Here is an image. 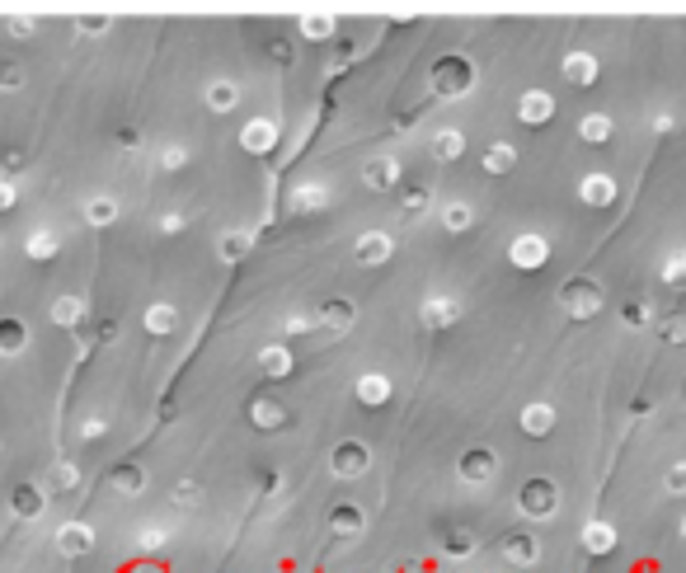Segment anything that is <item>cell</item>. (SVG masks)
Segmentation results:
<instances>
[{
	"label": "cell",
	"instance_id": "cell-1",
	"mask_svg": "<svg viewBox=\"0 0 686 573\" xmlns=\"http://www.w3.org/2000/svg\"><path fill=\"white\" fill-rule=\"evenodd\" d=\"M517 508H522V517H531V522H550V517L560 512V484L546 480V475L527 480L517 489Z\"/></svg>",
	"mask_w": 686,
	"mask_h": 573
},
{
	"label": "cell",
	"instance_id": "cell-2",
	"mask_svg": "<svg viewBox=\"0 0 686 573\" xmlns=\"http://www.w3.org/2000/svg\"><path fill=\"white\" fill-rule=\"evenodd\" d=\"M433 90L442 94V99H461V94L475 90V66H470V57H437L433 62Z\"/></svg>",
	"mask_w": 686,
	"mask_h": 573
},
{
	"label": "cell",
	"instance_id": "cell-3",
	"mask_svg": "<svg viewBox=\"0 0 686 573\" xmlns=\"http://www.w3.org/2000/svg\"><path fill=\"white\" fill-rule=\"evenodd\" d=\"M602 301H607V296H602V282H597V278H583V273H578V278H569L560 287V306L569 310L574 320H593L597 310H602Z\"/></svg>",
	"mask_w": 686,
	"mask_h": 573
},
{
	"label": "cell",
	"instance_id": "cell-4",
	"mask_svg": "<svg viewBox=\"0 0 686 573\" xmlns=\"http://www.w3.org/2000/svg\"><path fill=\"white\" fill-rule=\"evenodd\" d=\"M508 264L522 268V273H536V268L550 264V240L546 235H513V245H508Z\"/></svg>",
	"mask_w": 686,
	"mask_h": 573
},
{
	"label": "cell",
	"instance_id": "cell-5",
	"mask_svg": "<svg viewBox=\"0 0 686 573\" xmlns=\"http://www.w3.org/2000/svg\"><path fill=\"white\" fill-rule=\"evenodd\" d=\"M456 475H461L466 484H489L494 475H499V456H494L489 447H470V451H461Z\"/></svg>",
	"mask_w": 686,
	"mask_h": 573
},
{
	"label": "cell",
	"instance_id": "cell-6",
	"mask_svg": "<svg viewBox=\"0 0 686 573\" xmlns=\"http://www.w3.org/2000/svg\"><path fill=\"white\" fill-rule=\"evenodd\" d=\"M367 465H372V451L362 447V442H339L334 456H329V470H334L339 480H358Z\"/></svg>",
	"mask_w": 686,
	"mask_h": 573
},
{
	"label": "cell",
	"instance_id": "cell-7",
	"mask_svg": "<svg viewBox=\"0 0 686 573\" xmlns=\"http://www.w3.org/2000/svg\"><path fill=\"white\" fill-rule=\"evenodd\" d=\"M499 550H503V559H508V564H522V569L541 559V541H536L531 531H508V536L499 541Z\"/></svg>",
	"mask_w": 686,
	"mask_h": 573
},
{
	"label": "cell",
	"instance_id": "cell-8",
	"mask_svg": "<svg viewBox=\"0 0 686 573\" xmlns=\"http://www.w3.org/2000/svg\"><path fill=\"white\" fill-rule=\"evenodd\" d=\"M517 118H522L527 127L550 123V118H555V99H550L546 90H527L522 99H517Z\"/></svg>",
	"mask_w": 686,
	"mask_h": 573
},
{
	"label": "cell",
	"instance_id": "cell-9",
	"mask_svg": "<svg viewBox=\"0 0 686 573\" xmlns=\"http://www.w3.org/2000/svg\"><path fill=\"white\" fill-rule=\"evenodd\" d=\"M578 198L588 202V207H611V202H616V179H611V174H583Z\"/></svg>",
	"mask_w": 686,
	"mask_h": 573
},
{
	"label": "cell",
	"instance_id": "cell-10",
	"mask_svg": "<svg viewBox=\"0 0 686 573\" xmlns=\"http://www.w3.org/2000/svg\"><path fill=\"white\" fill-rule=\"evenodd\" d=\"M461 320V301H452V296H428L423 301V325L428 329H447Z\"/></svg>",
	"mask_w": 686,
	"mask_h": 573
},
{
	"label": "cell",
	"instance_id": "cell-11",
	"mask_svg": "<svg viewBox=\"0 0 686 573\" xmlns=\"http://www.w3.org/2000/svg\"><path fill=\"white\" fill-rule=\"evenodd\" d=\"M390 249H395V245H390V235H386V231H367V235L358 240V249H353V254H358V264L376 268V264H386V259H390Z\"/></svg>",
	"mask_w": 686,
	"mask_h": 573
},
{
	"label": "cell",
	"instance_id": "cell-12",
	"mask_svg": "<svg viewBox=\"0 0 686 573\" xmlns=\"http://www.w3.org/2000/svg\"><path fill=\"white\" fill-rule=\"evenodd\" d=\"M362 184L367 188H395L400 184V165H395L390 155H376V160L362 165Z\"/></svg>",
	"mask_w": 686,
	"mask_h": 573
},
{
	"label": "cell",
	"instance_id": "cell-13",
	"mask_svg": "<svg viewBox=\"0 0 686 573\" xmlns=\"http://www.w3.org/2000/svg\"><path fill=\"white\" fill-rule=\"evenodd\" d=\"M273 141H278V127L268 123V118H254V123H245V132H240V146L254 155L273 151Z\"/></svg>",
	"mask_w": 686,
	"mask_h": 573
},
{
	"label": "cell",
	"instance_id": "cell-14",
	"mask_svg": "<svg viewBox=\"0 0 686 573\" xmlns=\"http://www.w3.org/2000/svg\"><path fill=\"white\" fill-rule=\"evenodd\" d=\"M362 527H367V517H362L358 503H339V508L329 512V531L334 536H358Z\"/></svg>",
	"mask_w": 686,
	"mask_h": 573
},
{
	"label": "cell",
	"instance_id": "cell-15",
	"mask_svg": "<svg viewBox=\"0 0 686 573\" xmlns=\"http://www.w3.org/2000/svg\"><path fill=\"white\" fill-rule=\"evenodd\" d=\"M564 80H569V85H593L597 80L593 52H569V57H564Z\"/></svg>",
	"mask_w": 686,
	"mask_h": 573
},
{
	"label": "cell",
	"instance_id": "cell-16",
	"mask_svg": "<svg viewBox=\"0 0 686 573\" xmlns=\"http://www.w3.org/2000/svg\"><path fill=\"white\" fill-rule=\"evenodd\" d=\"M550 428H555V409H550V404H527V409H522V433L527 437H550Z\"/></svg>",
	"mask_w": 686,
	"mask_h": 573
},
{
	"label": "cell",
	"instance_id": "cell-17",
	"mask_svg": "<svg viewBox=\"0 0 686 573\" xmlns=\"http://www.w3.org/2000/svg\"><path fill=\"white\" fill-rule=\"evenodd\" d=\"M583 550L588 555H611L616 550V527L611 522H588L583 527Z\"/></svg>",
	"mask_w": 686,
	"mask_h": 573
},
{
	"label": "cell",
	"instance_id": "cell-18",
	"mask_svg": "<svg viewBox=\"0 0 686 573\" xmlns=\"http://www.w3.org/2000/svg\"><path fill=\"white\" fill-rule=\"evenodd\" d=\"M57 545H62L66 555H85V550L94 545V531L85 527V522H66L62 536H57Z\"/></svg>",
	"mask_w": 686,
	"mask_h": 573
},
{
	"label": "cell",
	"instance_id": "cell-19",
	"mask_svg": "<svg viewBox=\"0 0 686 573\" xmlns=\"http://www.w3.org/2000/svg\"><path fill=\"white\" fill-rule=\"evenodd\" d=\"M358 400L362 404H386L390 400V376H381V372L358 376Z\"/></svg>",
	"mask_w": 686,
	"mask_h": 573
},
{
	"label": "cell",
	"instance_id": "cell-20",
	"mask_svg": "<svg viewBox=\"0 0 686 573\" xmlns=\"http://www.w3.org/2000/svg\"><path fill=\"white\" fill-rule=\"evenodd\" d=\"M207 104L217 113H231L240 104V85L235 80H212V90H207Z\"/></svg>",
	"mask_w": 686,
	"mask_h": 573
},
{
	"label": "cell",
	"instance_id": "cell-21",
	"mask_svg": "<svg viewBox=\"0 0 686 573\" xmlns=\"http://www.w3.org/2000/svg\"><path fill=\"white\" fill-rule=\"evenodd\" d=\"M578 137L588 141V146H602L611 137V118L607 113H588V118H578Z\"/></svg>",
	"mask_w": 686,
	"mask_h": 573
},
{
	"label": "cell",
	"instance_id": "cell-22",
	"mask_svg": "<svg viewBox=\"0 0 686 573\" xmlns=\"http://www.w3.org/2000/svg\"><path fill=\"white\" fill-rule=\"evenodd\" d=\"M353 315H358V310H353V301H343V296H334V301L320 306V320H325L329 329H348L353 325Z\"/></svg>",
	"mask_w": 686,
	"mask_h": 573
},
{
	"label": "cell",
	"instance_id": "cell-23",
	"mask_svg": "<svg viewBox=\"0 0 686 573\" xmlns=\"http://www.w3.org/2000/svg\"><path fill=\"white\" fill-rule=\"evenodd\" d=\"M513 165H517V151L508 146V141H494V146L484 151V170L489 174H508Z\"/></svg>",
	"mask_w": 686,
	"mask_h": 573
},
{
	"label": "cell",
	"instance_id": "cell-24",
	"mask_svg": "<svg viewBox=\"0 0 686 573\" xmlns=\"http://www.w3.org/2000/svg\"><path fill=\"white\" fill-rule=\"evenodd\" d=\"M442 226H447L452 235L470 231V226H475V212H470V202H447V207H442Z\"/></svg>",
	"mask_w": 686,
	"mask_h": 573
},
{
	"label": "cell",
	"instance_id": "cell-25",
	"mask_svg": "<svg viewBox=\"0 0 686 573\" xmlns=\"http://www.w3.org/2000/svg\"><path fill=\"white\" fill-rule=\"evenodd\" d=\"M461 151H466V137H461L456 127H447V132H437V137H433V155H437V160H461Z\"/></svg>",
	"mask_w": 686,
	"mask_h": 573
},
{
	"label": "cell",
	"instance_id": "cell-26",
	"mask_svg": "<svg viewBox=\"0 0 686 573\" xmlns=\"http://www.w3.org/2000/svg\"><path fill=\"white\" fill-rule=\"evenodd\" d=\"M442 550L452 559H466L470 550H475V531H466V527H452V531H442Z\"/></svg>",
	"mask_w": 686,
	"mask_h": 573
},
{
	"label": "cell",
	"instance_id": "cell-27",
	"mask_svg": "<svg viewBox=\"0 0 686 573\" xmlns=\"http://www.w3.org/2000/svg\"><path fill=\"white\" fill-rule=\"evenodd\" d=\"M174 325H179V310H174V306H165V301H160V306H151V310H146V329H151V334H170Z\"/></svg>",
	"mask_w": 686,
	"mask_h": 573
},
{
	"label": "cell",
	"instance_id": "cell-28",
	"mask_svg": "<svg viewBox=\"0 0 686 573\" xmlns=\"http://www.w3.org/2000/svg\"><path fill=\"white\" fill-rule=\"evenodd\" d=\"M259 367H264L268 376H287L292 372V353H287V348H264V353H259Z\"/></svg>",
	"mask_w": 686,
	"mask_h": 573
},
{
	"label": "cell",
	"instance_id": "cell-29",
	"mask_svg": "<svg viewBox=\"0 0 686 573\" xmlns=\"http://www.w3.org/2000/svg\"><path fill=\"white\" fill-rule=\"evenodd\" d=\"M663 282H668V287H686V249H677V254L663 259Z\"/></svg>",
	"mask_w": 686,
	"mask_h": 573
},
{
	"label": "cell",
	"instance_id": "cell-30",
	"mask_svg": "<svg viewBox=\"0 0 686 573\" xmlns=\"http://www.w3.org/2000/svg\"><path fill=\"white\" fill-rule=\"evenodd\" d=\"M24 348V325L19 320H0V353H19Z\"/></svg>",
	"mask_w": 686,
	"mask_h": 573
},
{
	"label": "cell",
	"instance_id": "cell-31",
	"mask_svg": "<svg viewBox=\"0 0 686 573\" xmlns=\"http://www.w3.org/2000/svg\"><path fill=\"white\" fill-rule=\"evenodd\" d=\"M80 315H85V306H80V296H62V301L52 306V320H57V325H76Z\"/></svg>",
	"mask_w": 686,
	"mask_h": 573
},
{
	"label": "cell",
	"instance_id": "cell-32",
	"mask_svg": "<svg viewBox=\"0 0 686 573\" xmlns=\"http://www.w3.org/2000/svg\"><path fill=\"white\" fill-rule=\"evenodd\" d=\"M292 202H297V212H315V207H325L329 202V193L320 184H306V188H297V198Z\"/></svg>",
	"mask_w": 686,
	"mask_h": 573
},
{
	"label": "cell",
	"instance_id": "cell-33",
	"mask_svg": "<svg viewBox=\"0 0 686 573\" xmlns=\"http://www.w3.org/2000/svg\"><path fill=\"white\" fill-rule=\"evenodd\" d=\"M15 508H19V517H33V512L43 508V489H33V484H19Z\"/></svg>",
	"mask_w": 686,
	"mask_h": 573
},
{
	"label": "cell",
	"instance_id": "cell-34",
	"mask_svg": "<svg viewBox=\"0 0 686 573\" xmlns=\"http://www.w3.org/2000/svg\"><path fill=\"white\" fill-rule=\"evenodd\" d=\"M301 33H306V38H315V43H325L329 33H334V19H329V15H306V19H301Z\"/></svg>",
	"mask_w": 686,
	"mask_h": 573
},
{
	"label": "cell",
	"instance_id": "cell-35",
	"mask_svg": "<svg viewBox=\"0 0 686 573\" xmlns=\"http://www.w3.org/2000/svg\"><path fill=\"white\" fill-rule=\"evenodd\" d=\"M85 217H90L94 226H109V221L118 217V207H113L109 198H90V202H85Z\"/></svg>",
	"mask_w": 686,
	"mask_h": 573
},
{
	"label": "cell",
	"instance_id": "cell-36",
	"mask_svg": "<svg viewBox=\"0 0 686 573\" xmlns=\"http://www.w3.org/2000/svg\"><path fill=\"white\" fill-rule=\"evenodd\" d=\"M29 254H33V259H52V254H57V235H52V231H33L29 235Z\"/></svg>",
	"mask_w": 686,
	"mask_h": 573
},
{
	"label": "cell",
	"instance_id": "cell-37",
	"mask_svg": "<svg viewBox=\"0 0 686 573\" xmlns=\"http://www.w3.org/2000/svg\"><path fill=\"white\" fill-rule=\"evenodd\" d=\"M621 320L630 329H644V325H649V301H625V306H621Z\"/></svg>",
	"mask_w": 686,
	"mask_h": 573
},
{
	"label": "cell",
	"instance_id": "cell-38",
	"mask_svg": "<svg viewBox=\"0 0 686 573\" xmlns=\"http://www.w3.org/2000/svg\"><path fill=\"white\" fill-rule=\"evenodd\" d=\"M254 423H259V428H278V423H282V409L273 400H259V404H254Z\"/></svg>",
	"mask_w": 686,
	"mask_h": 573
},
{
	"label": "cell",
	"instance_id": "cell-39",
	"mask_svg": "<svg viewBox=\"0 0 686 573\" xmlns=\"http://www.w3.org/2000/svg\"><path fill=\"white\" fill-rule=\"evenodd\" d=\"M250 249V235L245 231H235V235H221V259H240Z\"/></svg>",
	"mask_w": 686,
	"mask_h": 573
},
{
	"label": "cell",
	"instance_id": "cell-40",
	"mask_svg": "<svg viewBox=\"0 0 686 573\" xmlns=\"http://www.w3.org/2000/svg\"><path fill=\"white\" fill-rule=\"evenodd\" d=\"M663 339L686 343V315H668V320H663Z\"/></svg>",
	"mask_w": 686,
	"mask_h": 573
},
{
	"label": "cell",
	"instance_id": "cell-41",
	"mask_svg": "<svg viewBox=\"0 0 686 573\" xmlns=\"http://www.w3.org/2000/svg\"><path fill=\"white\" fill-rule=\"evenodd\" d=\"M663 484H668V494H686V461L672 465V470H668V480H663Z\"/></svg>",
	"mask_w": 686,
	"mask_h": 573
},
{
	"label": "cell",
	"instance_id": "cell-42",
	"mask_svg": "<svg viewBox=\"0 0 686 573\" xmlns=\"http://www.w3.org/2000/svg\"><path fill=\"white\" fill-rule=\"evenodd\" d=\"M113 480L123 484L127 494H137V489H141V470H137V465H123V470H118V475H113Z\"/></svg>",
	"mask_w": 686,
	"mask_h": 573
},
{
	"label": "cell",
	"instance_id": "cell-43",
	"mask_svg": "<svg viewBox=\"0 0 686 573\" xmlns=\"http://www.w3.org/2000/svg\"><path fill=\"white\" fill-rule=\"evenodd\" d=\"M19 80H24V71L15 62H0V90H15Z\"/></svg>",
	"mask_w": 686,
	"mask_h": 573
},
{
	"label": "cell",
	"instance_id": "cell-44",
	"mask_svg": "<svg viewBox=\"0 0 686 573\" xmlns=\"http://www.w3.org/2000/svg\"><path fill=\"white\" fill-rule=\"evenodd\" d=\"M428 207V193L423 188H405V212H423Z\"/></svg>",
	"mask_w": 686,
	"mask_h": 573
},
{
	"label": "cell",
	"instance_id": "cell-45",
	"mask_svg": "<svg viewBox=\"0 0 686 573\" xmlns=\"http://www.w3.org/2000/svg\"><path fill=\"white\" fill-rule=\"evenodd\" d=\"M52 484L71 489V484H76V470H71V465H57V470H52Z\"/></svg>",
	"mask_w": 686,
	"mask_h": 573
},
{
	"label": "cell",
	"instance_id": "cell-46",
	"mask_svg": "<svg viewBox=\"0 0 686 573\" xmlns=\"http://www.w3.org/2000/svg\"><path fill=\"white\" fill-rule=\"evenodd\" d=\"M654 132L663 137V132H672V113H654Z\"/></svg>",
	"mask_w": 686,
	"mask_h": 573
},
{
	"label": "cell",
	"instance_id": "cell-47",
	"mask_svg": "<svg viewBox=\"0 0 686 573\" xmlns=\"http://www.w3.org/2000/svg\"><path fill=\"white\" fill-rule=\"evenodd\" d=\"M10 202H15V188H10V184H0V207H10Z\"/></svg>",
	"mask_w": 686,
	"mask_h": 573
},
{
	"label": "cell",
	"instance_id": "cell-48",
	"mask_svg": "<svg viewBox=\"0 0 686 573\" xmlns=\"http://www.w3.org/2000/svg\"><path fill=\"white\" fill-rule=\"evenodd\" d=\"M682 541H686V522H682Z\"/></svg>",
	"mask_w": 686,
	"mask_h": 573
}]
</instances>
